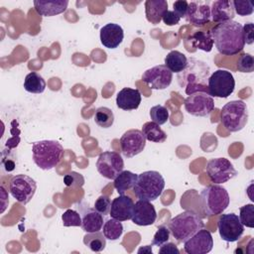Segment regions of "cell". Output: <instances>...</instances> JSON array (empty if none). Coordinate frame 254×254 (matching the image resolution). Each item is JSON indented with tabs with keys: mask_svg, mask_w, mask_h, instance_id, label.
<instances>
[{
	"mask_svg": "<svg viewBox=\"0 0 254 254\" xmlns=\"http://www.w3.org/2000/svg\"><path fill=\"white\" fill-rule=\"evenodd\" d=\"M213 44L221 55L234 56L245 46L243 27L239 22L230 20L217 24L210 32Z\"/></svg>",
	"mask_w": 254,
	"mask_h": 254,
	"instance_id": "6da1fadb",
	"label": "cell"
},
{
	"mask_svg": "<svg viewBox=\"0 0 254 254\" xmlns=\"http://www.w3.org/2000/svg\"><path fill=\"white\" fill-rule=\"evenodd\" d=\"M209 65L197 59L189 58L186 67L177 74L180 87H184L188 95L197 91L207 92V79L209 77Z\"/></svg>",
	"mask_w": 254,
	"mask_h": 254,
	"instance_id": "7a4b0ae2",
	"label": "cell"
},
{
	"mask_svg": "<svg viewBox=\"0 0 254 254\" xmlns=\"http://www.w3.org/2000/svg\"><path fill=\"white\" fill-rule=\"evenodd\" d=\"M204 223L197 213L191 210H186L171 218L168 222L173 237L178 243H183L203 228Z\"/></svg>",
	"mask_w": 254,
	"mask_h": 254,
	"instance_id": "3957f363",
	"label": "cell"
},
{
	"mask_svg": "<svg viewBox=\"0 0 254 254\" xmlns=\"http://www.w3.org/2000/svg\"><path fill=\"white\" fill-rule=\"evenodd\" d=\"M33 161L42 170H52L59 165L63 156L64 148L55 140H42L32 145Z\"/></svg>",
	"mask_w": 254,
	"mask_h": 254,
	"instance_id": "277c9868",
	"label": "cell"
},
{
	"mask_svg": "<svg viewBox=\"0 0 254 254\" xmlns=\"http://www.w3.org/2000/svg\"><path fill=\"white\" fill-rule=\"evenodd\" d=\"M165 180L157 171H146L137 176L133 190L137 198L142 200H156L163 192Z\"/></svg>",
	"mask_w": 254,
	"mask_h": 254,
	"instance_id": "5b68a950",
	"label": "cell"
},
{
	"mask_svg": "<svg viewBox=\"0 0 254 254\" xmlns=\"http://www.w3.org/2000/svg\"><path fill=\"white\" fill-rule=\"evenodd\" d=\"M199 198L201 207L207 216L221 214L230 202L226 189L216 184L205 187L201 190Z\"/></svg>",
	"mask_w": 254,
	"mask_h": 254,
	"instance_id": "8992f818",
	"label": "cell"
},
{
	"mask_svg": "<svg viewBox=\"0 0 254 254\" xmlns=\"http://www.w3.org/2000/svg\"><path fill=\"white\" fill-rule=\"evenodd\" d=\"M248 116V108L243 100H231L222 107L220 121L229 132H238L247 124Z\"/></svg>",
	"mask_w": 254,
	"mask_h": 254,
	"instance_id": "52a82bcc",
	"label": "cell"
},
{
	"mask_svg": "<svg viewBox=\"0 0 254 254\" xmlns=\"http://www.w3.org/2000/svg\"><path fill=\"white\" fill-rule=\"evenodd\" d=\"M235 80L232 73L225 69L213 71L207 79L208 94L212 97L226 98L233 93Z\"/></svg>",
	"mask_w": 254,
	"mask_h": 254,
	"instance_id": "ba28073f",
	"label": "cell"
},
{
	"mask_svg": "<svg viewBox=\"0 0 254 254\" xmlns=\"http://www.w3.org/2000/svg\"><path fill=\"white\" fill-rule=\"evenodd\" d=\"M36 181L27 175H16L10 181L9 191L11 195L22 204H27L30 202L36 192Z\"/></svg>",
	"mask_w": 254,
	"mask_h": 254,
	"instance_id": "9c48e42d",
	"label": "cell"
},
{
	"mask_svg": "<svg viewBox=\"0 0 254 254\" xmlns=\"http://www.w3.org/2000/svg\"><path fill=\"white\" fill-rule=\"evenodd\" d=\"M186 111L196 117H207L214 109V100L207 92L197 91L188 95L184 101Z\"/></svg>",
	"mask_w": 254,
	"mask_h": 254,
	"instance_id": "30bf717a",
	"label": "cell"
},
{
	"mask_svg": "<svg viewBox=\"0 0 254 254\" xmlns=\"http://www.w3.org/2000/svg\"><path fill=\"white\" fill-rule=\"evenodd\" d=\"M206 174L211 183L219 185L236 177L237 171L228 159L214 158L207 162Z\"/></svg>",
	"mask_w": 254,
	"mask_h": 254,
	"instance_id": "8fae6325",
	"label": "cell"
},
{
	"mask_svg": "<svg viewBox=\"0 0 254 254\" xmlns=\"http://www.w3.org/2000/svg\"><path fill=\"white\" fill-rule=\"evenodd\" d=\"M124 168V161L117 152L105 151L98 156L96 169L105 179L114 180Z\"/></svg>",
	"mask_w": 254,
	"mask_h": 254,
	"instance_id": "7c38bea8",
	"label": "cell"
},
{
	"mask_svg": "<svg viewBox=\"0 0 254 254\" xmlns=\"http://www.w3.org/2000/svg\"><path fill=\"white\" fill-rule=\"evenodd\" d=\"M217 228L220 237L226 242L238 241L244 232V226L235 213H221Z\"/></svg>",
	"mask_w": 254,
	"mask_h": 254,
	"instance_id": "4fadbf2b",
	"label": "cell"
},
{
	"mask_svg": "<svg viewBox=\"0 0 254 254\" xmlns=\"http://www.w3.org/2000/svg\"><path fill=\"white\" fill-rule=\"evenodd\" d=\"M146 146V138L141 130H127L120 138V148L124 157L132 158L140 154Z\"/></svg>",
	"mask_w": 254,
	"mask_h": 254,
	"instance_id": "5bb4252c",
	"label": "cell"
},
{
	"mask_svg": "<svg viewBox=\"0 0 254 254\" xmlns=\"http://www.w3.org/2000/svg\"><path fill=\"white\" fill-rule=\"evenodd\" d=\"M172 79L173 72L165 64L155 65L142 74V80L152 89H165L171 84Z\"/></svg>",
	"mask_w": 254,
	"mask_h": 254,
	"instance_id": "9a60e30c",
	"label": "cell"
},
{
	"mask_svg": "<svg viewBox=\"0 0 254 254\" xmlns=\"http://www.w3.org/2000/svg\"><path fill=\"white\" fill-rule=\"evenodd\" d=\"M212 247L211 233L203 228L184 242V250L189 254H206L212 250Z\"/></svg>",
	"mask_w": 254,
	"mask_h": 254,
	"instance_id": "2e32d148",
	"label": "cell"
},
{
	"mask_svg": "<svg viewBox=\"0 0 254 254\" xmlns=\"http://www.w3.org/2000/svg\"><path fill=\"white\" fill-rule=\"evenodd\" d=\"M157 219L155 206L148 200L139 199L134 203L132 222L139 226H148L154 224Z\"/></svg>",
	"mask_w": 254,
	"mask_h": 254,
	"instance_id": "e0dca14e",
	"label": "cell"
},
{
	"mask_svg": "<svg viewBox=\"0 0 254 254\" xmlns=\"http://www.w3.org/2000/svg\"><path fill=\"white\" fill-rule=\"evenodd\" d=\"M186 19L194 27L204 26L211 19L208 2L193 1L189 3Z\"/></svg>",
	"mask_w": 254,
	"mask_h": 254,
	"instance_id": "ac0fdd59",
	"label": "cell"
},
{
	"mask_svg": "<svg viewBox=\"0 0 254 254\" xmlns=\"http://www.w3.org/2000/svg\"><path fill=\"white\" fill-rule=\"evenodd\" d=\"M134 202L127 195L120 194L111 201L109 215L119 221H126L132 218Z\"/></svg>",
	"mask_w": 254,
	"mask_h": 254,
	"instance_id": "d6986e66",
	"label": "cell"
},
{
	"mask_svg": "<svg viewBox=\"0 0 254 254\" xmlns=\"http://www.w3.org/2000/svg\"><path fill=\"white\" fill-rule=\"evenodd\" d=\"M100 42L107 49H116L123 42L124 31L115 23H107L100 29Z\"/></svg>",
	"mask_w": 254,
	"mask_h": 254,
	"instance_id": "ffe728a7",
	"label": "cell"
},
{
	"mask_svg": "<svg viewBox=\"0 0 254 254\" xmlns=\"http://www.w3.org/2000/svg\"><path fill=\"white\" fill-rule=\"evenodd\" d=\"M79 213L81 216V228L83 231L96 232L100 231L103 226V215L99 213L95 208L89 207L88 205L80 206Z\"/></svg>",
	"mask_w": 254,
	"mask_h": 254,
	"instance_id": "44dd1931",
	"label": "cell"
},
{
	"mask_svg": "<svg viewBox=\"0 0 254 254\" xmlns=\"http://www.w3.org/2000/svg\"><path fill=\"white\" fill-rule=\"evenodd\" d=\"M141 99V93L138 89L124 87L116 95V105L122 110H134L139 107Z\"/></svg>",
	"mask_w": 254,
	"mask_h": 254,
	"instance_id": "7402d4cb",
	"label": "cell"
},
{
	"mask_svg": "<svg viewBox=\"0 0 254 254\" xmlns=\"http://www.w3.org/2000/svg\"><path fill=\"white\" fill-rule=\"evenodd\" d=\"M68 5L67 0L53 1H34V8L38 14L44 17H52L64 13Z\"/></svg>",
	"mask_w": 254,
	"mask_h": 254,
	"instance_id": "603a6c76",
	"label": "cell"
},
{
	"mask_svg": "<svg viewBox=\"0 0 254 254\" xmlns=\"http://www.w3.org/2000/svg\"><path fill=\"white\" fill-rule=\"evenodd\" d=\"M210 16L212 21L217 23L232 20L235 17L232 1L217 0L212 2L210 7Z\"/></svg>",
	"mask_w": 254,
	"mask_h": 254,
	"instance_id": "cb8c5ba5",
	"label": "cell"
},
{
	"mask_svg": "<svg viewBox=\"0 0 254 254\" xmlns=\"http://www.w3.org/2000/svg\"><path fill=\"white\" fill-rule=\"evenodd\" d=\"M168 10V2L165 0H147L145 2V15L147 20L157 25L161 22L164 13Z\"/></svg>",
	"mask_w": 254,
	"mask_h": 254,
	"instance_id": "d4e9b609",
	"label": "cell"
},
{
	"mask_svg": "<svg viewBox=\"0 0 254 254\" xmlns=\"http://www.w3.org/2000/svg\"><path fill=\"white\" fill-rule=\"evenodd\" d=\"M142 133L146 140L155 143H164L167 140L166 132L160 127L159 124L149 121L142 126Z\"/></svg>",
	"mask_w": 254,
	"mask_h": 254,
	"instance_id": "484cf974",
	"label": "cell"
},
{
	"mask_svg": "<svg viewBox=\"0 0 254 254\" xmlns=\"http://www.w3.org/2000/svg\"><path fill=\"white\" fill-rule=\"evenodd\" d=\"M188 64V58L179 51H171L165 58V65L172 71L181 72Z\"/></svg>",
	"mask_w": 254,
	"mask_h": 254,
	"instance_id": "4316f807",
	"label": "cell"
},
{
	"mask_svg": "<svg viewBox=\"0 0 254 254\" xmlns=\"http://www.w3.org/2000/svg\"><path fill=\"white\" fill-rule=\"evenodd\" d=\"M24 88L30 93L40 94L46 89V81L41 74L36 71L28 73L24 79Z\"/></svg>",
	"mask_w": 254,
	"mask_h": 254,
	"instance_id": "83f0119b",
	"label": "cell"
},
{
	"mask_svg": "<svg viewBox=\"0 0 254 254\" xmlns=\"http://www.w3.org/2000/svg\"><path fill=\"white\" fill-rule=\"evenodd\" d=\"M136 174L130 172V171H122L115 179H114V188L117 190L119 194H124L125 191L130 190L134 187L136 180H137Z\"/></svg>",
	"mask_w": 254,
	"mask_h": 254,
	"instance_id": "f1b7e54d",
	"label": "cell"
},
{
	"mask_svg": "<svg viewBox=\"0 0 254 254\" xmlns=\"http://www.w3.org/2000/svg\"><path fill=\"white\" fill-rule=\"evenodd\" d=\"M190 39L191 42V46L195 49H198L204 52H210L213 48V40L210 32L197 31L193 33L190 37Z\"/></svg>",
	"mask_w": 254,
	"mask_h": 254,
	"instance_id": "f546056e",
	"label": "cell"
},
{
	"mask_svg": "<svg viewBox=\"0 0 254 254\" xmlns=\"http://www.w3.org/2000/svg\"><path fill=\"white\" fill-rule=\"evenodd\" d=\"M83 243L93 252H101L106 246V238L102 232H89L83 236Z\"/></svg>",
	"mask_w": 254,
	"mask_h": 254,
	"instance_id": "4dcf8cb0",
	"label": "cell"
},
{
	"mask_svg": "<svg viewBox=\"0 0 254 254\" xmlns=\"http://www.w3.org/2000/svg\"><path fill=\"white\" fill-rule=\"evenodd\" d=\"M102 233L106 239L114 241L121 237L123 233V225L121 221L114 218L107 219L102 226Z\"/></svg>",
	"mask_w": 254,
	"mask_h": 254,
	"instance_id": "1f68e13d",
	"label": "cell"
},
{
	"mask_svg": "<svg viewBox=\"0 0 254 254\" xmlns=\"http://www.w3.org/2000/svg\"><path fill=\"white\" fill-rule=\"evenodd\" d=\"M94 122L101 128L107 129L113 125L114 122V114L113 111L105 106L98 107L95 110L94 114Z\"/></svg>",
	"mask_w": 254,
	"mask_h": 254,
	"instance_id": "d6a6232c",
	"label": "cell"
},
{
	"mask_svg": "<svg viewBox=\"0 0 254 254\" xmlns=\"http://www.w3.org/2000/svg\"><path fill=\"white\" fill-rule=\"evenodd\" d=\"M239 220L243 226L254 227V205L252 203L245 204L239 208Z\"/></svg>",
	"mask_w": 254,
	"mask_h": 254,
	"instance_id": "836d02e7",
	"label": "cell"
},
{
	"mask_svg": "<svg viewBox=\"0 0 254 254\" xmlns=\"http://www.w3.org/2000/svg\"><path fill=\"white\" fill-rule=\"evenodd\" d=\"M169 110L163 105H155L150 109V117L153 122L163 125L169 120Z\"/></svg>",
	"mask_w": 254,
	"mask_h": 254,
	"instance_id": "e575fe53",
	"label": "cell"
},
{
	"mask_svg": "<svg viewBox=\"0 0 254 254\" xmlns=\"http://www.w3.org/2000/svg\"><path fill=\"white\" fill-rule=\"evenodd\" d=\"M63 225L65 227L69 226H81V216L80 213L74 209H66L62 214Z\"/></svg>",
	"mask_w": 254,
	"mask_h": 254,
	"instance_id": "d590c367",
	"label": "cell"
},
{
	"mask_svg": "<svg viewBox=\"0 0 254 254\" xmlns=\"http://www.w3.org/2000/svg\"><path fill=\"white\" fill-rule=\"evenodd\" d=\"M64 184L68 188H81L84 185V178L81 174L71 171L64 175Z\"/></svg>",
	"mask_w": 254,
	"mask_h": 254,
	"instance_id": "8d00e7d4",
	"label": "cell"
},
{
	"mask_svg": "<svg viewBox=\"0 0 254 254\" xmlns=\"http://www.w3.org/2000/svg\"><path fill=\"white\" fill-rule=\"evenodd\" d=\"M237 69L240 72H252L254 70V58L250 54H242L237 61Z\"/></svg>",
	"mask_w": 254,
	"mask_h": 254,
	"instance_id": "74e56055",
	"label": "cell"
},
{
	"mask_svg": "<svg viewBox=\"0 0 254 254\" xmlns=\"http://www.w3.org/2000/svg\"><path fill=\"white\" fill-rule=\"evenodd\" d=\"M170 234H171V232H170L168 225H164V224L160 225L158 227V230L154 234V237L152 240V245H156V246L160 247L161 245H163L164 243L169 241Z\"/></svg>",
	"mask_w": 254,
	"mask_h": 254,
	"instance_id": "f35d334b",
	"label": "cell"
},
{
	"mask_svg": "<svg viewBox=\"0 0 254 254\" xmlns=\"http://www.w3.org/2000/svg\"><path fill=\"white\" fill-rule=\"evenodd\" d=\"M234 12L238 14L239 16H247L251 15L253 13V4L250 1H240V0H235L232 1Z\"/></svg>",
	"mask_w": 254,
	"mask_h": 254,
	"instance_id": "ab89813d",
	"label": "cell"
},
{
	"mask_svg": "<svg viewBox=\"0 0 254 254\" xmlns=\"http://www.w3.org/2000/svg\"><path fill=\"white\" fill-rule=\"evenodd\" d=\"M110 206H111L110 198L105 194H101L95 200L93 207L95 208V210H97L99 213H101L103 216H105V215L109 214Z\"/></svg>",
	"mask_w": 254,
	"mask_h": 254,
	"instance_id": "60d3db41",
	"label": "cell"
},
{
	"mask_svg": "<svg viewBox=\"0 0 254 254\" xmlns=\"http://www.w3.org/2000/svg\"><path fill=\"white\" fill-rule=\"evenodd\" d=\"M174 7V12L180 17V18H185L188 12V7H189V2L186 0H177L173 4Z\"/></svg>",
	"mask_w": 254,
	"mask_h": 254,
	"instance_id": "b9f144b4",
	"label": "cell"
},
{
	"mask_svg": "<svg viewBox=\"0 0 254 254\" xmlns=\"http://www.w3.org/2000/svg\"><path fill=\"white\" fill-rule=\"evenodd\" d=\"M243 27V36H244V42L247 45H251L254 42V25L252 22L245 23L242 25Z\"/></svg>",
	"mask_w": 254,
	"mask_h": 254,
	"instance_id": "7bdbcfd3",
	"label": "cell"
},
{
	"mask_svg": "<svg viewBox=\"0 0 254 254\" xmlns=\"http://www.w3.org/2000/svg\"><path fill=\"white\" fill-rule=\"evenodd\" d=\"M162 20H163V22H164L167 26H174V25L179 24L181 18H180L174 11L167 10V11L164 13V15H163Z\"/></svg>",
	"mask_w": 254,
	"mask_h": 254,
	"instance_id": "ee69618b",
	"label": "cell"
},
{
	"mask_svg": "<svg viewBox=\"0 0 254 254\" xmlns=\"http://www.w3.org/2000/svg\"><path fill=\"white\" fill-rule=\"evenodd\" d=\"M159 253L161 254H180V250L177 245L172 242H166L159 248Z\"/></svg>",
	"mask_w": 254,
	"mask_h": 254,
	"instance_id": "f6af8a7d",
	"label": "cell"
},
{
	"mask_svg": "<svg viewBox=\"0 0 254 254\" xmlns=\"http://www.w3.org/2000/svg\"><path fill=\"white\" fill-rule=\"evenodd\" d=\"M152 253V245H146L138 249V253Z\"/></svg>",
	"mask_w": 254,
	"mask_h": 254,
	"instance_id": "bcb514c9",
	"label": "cell"
}]
</instances>
